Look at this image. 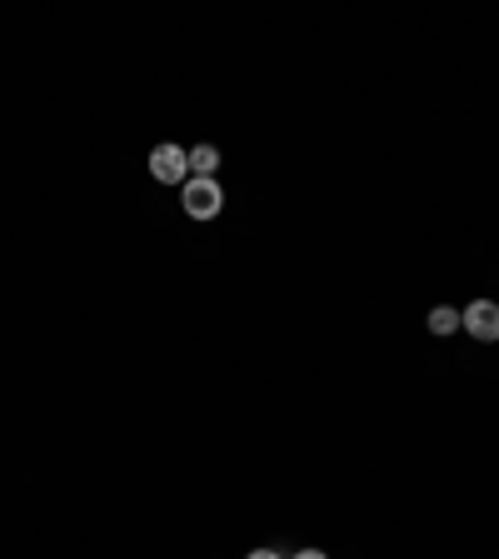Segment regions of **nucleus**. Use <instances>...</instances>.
Wrapping results in <instances>:
<instances>
[{"label": "nucleus", "instance_id": "f257e3e1", "mask_svg": "<svg viewBox=\"0 0 499 559\" xmlns=\"http://www.w3.org/2000/svg\"><path fill=\"white\" fill-rule=\"evenodd\" d=\"M180 200H186L190 221H215L225 210V190L215 186V175H190L186 186H180Z\"/></svg>", "mask_w": 499, "mask_h": 559}, {"label": "nucleus", "instance_id": "f03ea898", "mask_svg": "<svg viewBox=\"0 0 499 559\" xmlns=\"http://www.w3.org/2000/svg\"><path fill=\"white\" fill-rule=\"evenodd\" d=\"M151 175L161 180V186H186L190 180V151H180V145H155L151 151Z\"/></svg>", "mask_w": 499, "mask_h": 559}, {"label": "nucleus", "instance_id": "7ed1b4c3", "mask_svg": "<svg viewBox=\"0 0 499 559\" xmlns=\"http://www.w3.org/2000/svg\"><path fill=\"white\" fill-rule=\"evenodd\" d=\"M460 325H465L479 345H495L499 340V305L495 300H475L470 310H460Z\"/></svg>", "mask_w": 499, "mask_h": 559}, {"label": "nucleus", "instance_id": "20e7f679", "mask_svg": "<svg viewBox=\"0 0 499 559\" xmlns=\"http://www.w3.org/2000/svg\"><path fill=\"white\" fill-rule=\"evenodd\" d=\"M454 330H460V310L435 305V310H430V335H454Z\"/></svg>", "mask_w": 499, "mask_h": 559}, {"label": "nucleus", "instance_id": "39448f33", "mask_svg": "<svg viewBox=\"0 0 499 559\" xmlns=\"http://www.w3.org/2000/svg\"><path fill=\"white\" fill-rule=\"evenodd\" d=\"M215 165H221V151H215V145L190 151V175H215Z\"/></svg>", "mask_w": 499, "mask_h": 559}, {"label": "nucleus", "instance_id": "423d86ee", "mask_svg": "<svg viewBox=\"0 0 499 559\" xmlns=\"http://www.w3.org/2000/svg\"><path fill=\"white\" fill-rule=\"evenodd\" d=\"M290 559H330L325 549H300V555H290Z\"/></svg>", "mask_w": 499, "mask_h": 559}, {"label": "nucleus", "instance_id": "0eeeda50", "mask_svg": "<svg viewBox=\"0 0 499 559\" xmlns=\"http://www.w3.org/2000/svg\"><path fill=\"white\" fill-rule=\"evenodd\" d=\"M250 559H280L275 549H250Z\"/></svg>", "mask_w": 499, "mask_h": 559}]
</instances>
